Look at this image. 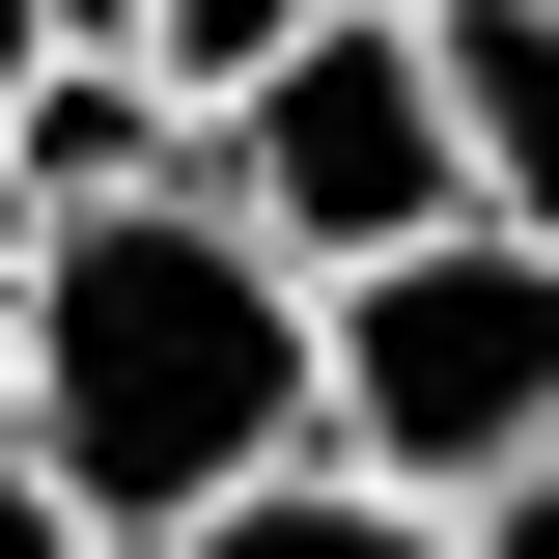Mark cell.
Returning a JSON list of instances; mask_svg holds the SVG:
<instances>
[{
    "instance_id": "obj_1",
    "label": "cell",
    "mask_w": 559,
    "mask_h": 559,
    "mask_svg": "<svg viewBox=\"0 0 559 559\" xmlns=\"http://www.w3.org/2000/svg\"><path fill=\"white\" fill-rule=\"evenodd\" d=\"M0 448L57 476L84 559H197L252 476H308V280H280L224 197L57 224L28 308H0Z\"/></svg>"
},
{
    "instance_id": "obj_8",
    "label": "cell",
    "mask_w": 559,
    "mask_h": 559,
    "mask_svg": "<svg viewBox=\"0 0 559 559\" xmlns=\"http://www.w3.org/2000/svg\"><path fill=\"white\" fill-rule=\"evenodd\" d=\"M0 559H84V532H57V476H28V448H0Z\"/></svg>"
},
{
    "instance_id": "obj_4",
    "label": "cell",
    "mask_w": 559,
    "mask_h": 559,
    "mask_svg": "<svg viewBox=\"0 0 559 559\" xmlns=\"http://www.w3.org/2000/svg\"><path fill=\"white\" fill-rule=\"evenodd\" d=\"M419 84H448L476 224H503V252H559V0H448V28H419Z\"/></svg>"
},
{
    "instance_id": "obj_6",
    "label": "cell",
    "mask_w": 559,
    "mask_h": 559,
    "mask_svg": "<svg viewBox=\"0 0 559 559\" xmlns=\"http://www.w3.org/2000/svg\"><path fill=\"white\" fill-rule=\"evenodd\" d=\"M448 559H559V448H532L503 503H448Z\"/></svg>"
},
{
    "instance_id": "obj_7",
    "label": "cell",
    "mask_w": 559,
    "mask_h": 559,
    "mask_svg": "<svg viewBox=\"0 0 559 559\" xmlns=\"http://www.w3.org/2000/svg\"><path fill=\"white\" fill-rule=\"evenodd\" d=\"M84 57V28H57V0H0V140H28V84H57Z\"/></svg>"
},
{
    "instance_id": "obj_2",
    "label": "cell",
    "mask_w": 559,
    "mask_h": 559,
    "mask_svg": "<svg viewBox=\"0 0 559 559\" xmlns=\"http://www.w3.org/2000/svg\"><path fill=\"white\" fill-rule=\"evenodd\" d=\"M308 448H336L364 503H503L559 448V252H503V224H448V252H392V280H336L308 308Z\"/></svg>"
},
{
    "instance_id": "obj_10",
    "label": "cell",
    "mask_w": 559,
    "mask_h": 559,
    "mask_svg": "<svg viewBox=\"0 0 559 559\" xmlns=\"http://www.w3.org/2000/svg\"><path fill=\"white\" fill-rule=\"evenodd\" d=\"M28 252H57V224H28V197H0V308H28Z\"/></svg>"
},
{
    "instance_id": "obj_9",
    "label": "cell",
    "mask_w": 559,
    "mask_h": 559,
    "mask_svg": "<svg viewBox=\"0 0 559 559\" xmlns=\"http://www.w3.org/2000/svg\"><path fill=\"white\" fill-rule=\"evenodd\" d=\"M57 28H84V57H140V28H168V0H57Z\"/></svg>"
},
{
    "instance_id": "obj_5",
    "label": "cell",
    "mask_w": 559,
    "mask_h": 559,
    "mask_svg": "<svg viewBox=\"0 0 559 559\" xmlns=\"http://www.w3.org/2000/svg\"><path fill=\"white\" fill-rule=\"evenodd\" d=\"M197 559H448V532H419V503H364L336 448H308V476H252V503H224Z\"/></svg>"
},
{
    "instance_id": "obj_3",
    "label": "cell",
    "mask_w": 559,
    "mask_h": 559,
    "mask_svg": "<svg viewBox=\"0 0 559 559\" xmlns=\"http://www.w3.org/2000/svg\"><path fill=\"white\" fill-rule=\"evenodd\" d=\"M197 197L252 224V252L308 280V308H336V280L448 252V224H476V168H448V84H419V28H308V57H280L252 112L197 140Z\"/></svg>"
}]
</instances>
